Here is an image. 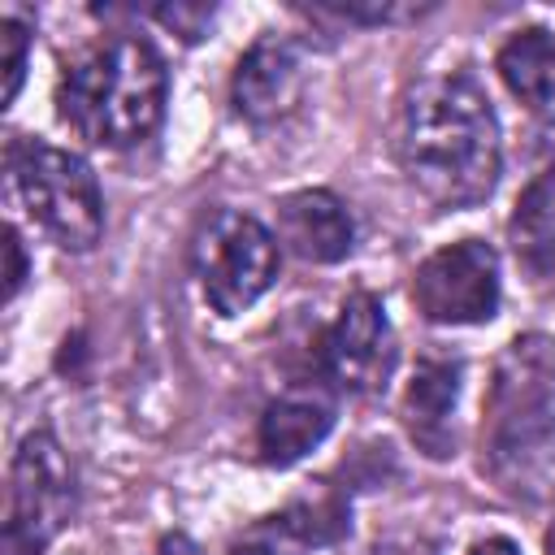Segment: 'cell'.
<instances>
[{"label":"cell","mask_w":555,"mask_h":555,"mask_svg":"<svg viewBox=\"0 0 555 555\" xmlns=\"http://www.w3.org/2000/svg\"><path fill=\"white\" fill-rule=\"evenodd\" d=\"M468 555H520V546L512 538H481Z\"/></svg>","instance_id":"obj_17"},{"label":"cell","mask_w":555,"mask_h":555,"mask_svg":"<svg viewBox=\"0 0 555 555\" xmlns=\"http://www.w3.org/2000/svg\"><path fill=\"white\" fill-rule=\"evenodd\" d=\"M299 87H304L299 48L286 35H260L234 65L230 100L247 121H278L299 100Z\"/></svg>","instance_id":"obj_9"},{"label":"cell","mask_w":555,"mask_h":555,"mask_svg":"<svg viewBox=\"0 0 555 555\" xmlns=\"http://www.w3.org/2000/svg\"><path fill=\"white\" fill-rule=\"evenodd\" d=\"M74 516V464L43 429L26 434L9 464V551L39 555Z\"/></svg>","instance_id":"obj_5"},{"label":"cell","mask_w":555,"mask_h":555,"mask_svg":"<svg viewBox=\"0 0 555 555\" xmlns=\"http://www.w3.org/2000/svg\"><path fill=\"white\" fill-rule=\"evenodd\" d=\"M4 256H9V273H4V295L13 299V295H17V286H22V278H26V256H22V238H17V230H13V225L4 230Z\"/></svg>","instance_id":"obj_16"},{"label":"cell","mask_w":555,"mask_h":555,"mask_svg":"<svg viewBox=\"0 0 555 555\" xmlns=\"http://www.w3.org/2000/svg\"><path fill=\"white\" fill-rule=\"evenodd\" d=\"M494 69L503 78V87L533 104V108H546L555 104V35L542 30V26H525L516 30L499 56H494Z\"/></svg>","instance_id":"obj_12"},{"label":"cell","mask_w":555,"mask_h":555,"mask_svg":"<svg viewBox=\"0 0 555 555\" xmlns=\"http://www.w3.org/2000/svg\"><path fill=\"white\" fill-rule=\"evenodd\" d=\"M512 247L529 269H555V165L542 169L516 199L507 221Z\"/></svg>","instance_id":"obj_14"},{"label":"cell","mask_w":555,"mask_h":555,"mask_svg":"<svg viewBox=\"0 0 555 555\" xmlns=\"http://www.w3.org/2000/svg\"><path fill=\"white\" fill-rule=\"evenodd\" d=\"M395 156L434 208L481 204L503 169L499 117L468 74L421 78L399 113Z\"/></svg>","instance_id":"obj_1"},{"label":"cell","mask_w":555,"mask_h":555,"mask_svg":"<svg viewBox=\"0 0 555 555\" xmlns=\"http://www.w3.org/2000/svg\"><path fill=\"white\" fill-rule=\"evenodd\" d=\"M455 408V364L425 360L403 395V421L429 455H447V416Z\"/></svg>","instance_id":"obj_13"},{"label":"cell","mask_w":555,"mask_h":555,"mask_svg":"<svg viewBox=\"0 0 555 555\" xmlns=\"http://www.w3.org/2000/svg\"><path fill=\"white\" fill-rule=\"evenodd\" d=\"M0 48H4V104L17 100L22 91V74H26V52H30V30L17 17L0 22Z\"/></svg>","instance_id":"obj_15"},{"label":"cell","mask_w":555,"mask_h":555,"mask_svg":"<svg viewBox=\"0 0 555 555\" xmlns=\"http://www.w3.org/2000/svg\"><path fill=\"white\" fill-rule=\"evenodd\" d=\"M160 555H195V546H191L182 533H173V538L160 542Z\"/></svg>","instance_id":"obj_18"},{"label":"cell","mask_w":555,"mask_h":555,"mask_svg":"<svg viewBox=\"0 0 555 555\" xmlns=\"http://www.w3.org/2000/svg\"><path fill=\"white\" fill-rule=\"evenodd\" d=\"M169 100V74L160 52L139 35H117L65 69L56 104L65 126L100 147L143 143Z\"/></svg>","instance_id":"obj_2"},{"label":"cell","mask_w":555,"mask_h":555,"mask_svg":"<svg viewBox=\"0 0 555 555\" xmlns=\"http://www.w3.org/2000/svg\"><path fill=\"white\" fill-rule=\"evenodd\" d=\"M412 304L434 325H481L499 312V251L486 238H455L412 273Z\"/></svg>","instance_id":"obj_6"},{"label":"cell","mask_w":555,"mask_h":555,"mask_svg":"<svg viewBox=\"0 0 555 555\" xmlns=\"http://www.w3.org/2000/svg\"><path fill=\"white\" fill-rule=\"evenodd\" d=\"M191 269L204 299L221 317H238L278 282V234L247 212L221 208L199 225Z\"/></svg>","instance_id":"obj_4"},{"label":"cell","mask_w":555,"mask_h":555,"mask_svg":"<svg viewBox=\"0 0 555 555\" xmlns=\"http://www.w3.org/2000/svg\"><path fill=\"white\" fill-rule=\"evenodd\" d=\"M334 429V399L321 386H291L282 390L256 429V451L264 464H295L304 460L312 447H321V438Z\"/></svg>","instance_id":"obj_11"},{"label":"cell","mask_w":555,"mask_h":555,"mask_svg":"<svg viewBox=\"0 0 555 555\" xmlns=\"http://www.w3.org/2000/svg\"><path fill=\"white\" fill-rule=\"evenodd\" d=\"M551 395H555V343L538 334L516 338L503 351L490 390V434L499 460H516L520 451H529L538 434L551 429L546 421Z\"/></svg>","instance_id":"obj_7"},{"label":"cell","mask_w":555,"mask_h":555,"mask_svg":"<svg viewBox=\"0 0 555 555\" xmlns=\"http://www.w3.org/2000/svg\"><path fill=\"white\" fill-rule=\"evenodd\" d=\"M9 178L35 225L69 251H87L104 234V199L91 165L65 147L17 134L9 143Z\"/></svg>","instance_id":"obj_3"},{"label":"cell","mask_w":555,"mask_h":555,"mask_svg":"<svg viewBox=\"0 0 555 555\" xmlns=\"http://www.w3.org/2000/svg\"><path fill=\"white\" fill-rule=\"evenodd\" d=\"M546 555H555V525H551V533H546Z\"/></svg>","instance_id":"obj_19"},{"label":"cell","mask_w":555,"mask_h":555,"mask_svg":"<svg viewBox=\"0 0 555 555\" xmlns=\"http://www.w3.org/2000/svg\"><path fill=\"white\" fill-rule=\"evenodd\" d=\"M321 369L338 390L369 395L395 369V330L377 295L356 291L321 334Z\"/></svg>","instance_id":"obj_8"},{"label":"cell","mask_w":555,"mask_h":555,"mask_svg":"<svg viewBox=\"0 0 555 555\" xmlns=\"http://www.w3.org/2000/svg\"><path fill=\"white\" fill-rule=\"evenodd\" d=\"M278 243H286L299 260L338 264L356 243V225L334 191L308 186L278 204Z\"/></svg>","instance_id":"obj_10"}]
</instances>
